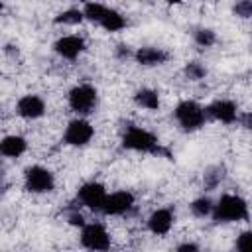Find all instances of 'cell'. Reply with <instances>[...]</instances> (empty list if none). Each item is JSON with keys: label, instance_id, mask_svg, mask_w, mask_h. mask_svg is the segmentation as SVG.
I'll use <instances>...</instances> for the list:
<instances>
[{"label": "cell", "instance_id": "cell-1", "mask_svg": "<svg viewBox=\"0 0 252 252\" xmlns=\"http://www.w3.org/2000/svg\"><path fill=\"white\" fill-rule=\"evenodd\" d=\"M120 146L128 152H136V154H148V156H163V158H171L169 150L161 146L159 138L138 124H126L122 134H120Z\"/></svg>", "mask_w": 252, "mask_h": 252}, {"label": "cell", "instance_id": "cell-2", "mask_svg": "<svg viewBox=\"0 0 252 252\" xmlns=\"http://www.w3.org/2000/svg\"><path fill=\"white\" fill-rule=\"evenodd\" d=\"M81 12H83L85 20L96 24L98 28H102L108 33L122 32L128 26L126 16H122L118 10H114L110 6H104L100 2H87V4L81 6Z\"/></svg>", "mask_w": 252, "mask_h": 252}, {"label": "cell", "instance_id": "cell-3", "mask_svg": "<svg viewBox=\"0 0 252 252\" xmlns=\"http://www.w3.org/2000/svg\"><path fill=\"white\" fill-rule=\"evenodd\" d=\"M211 219L215 222H242V220H248V203L238 193H224L215 201Z\"/></svg>", "mask_w": 252, "mask_h": 252}, {"label": "cell", "instance_id": "cell-4", "mask_svg": "<svg viewBox=\"0 0 252 252\" xmlns=\"http://www.w3.org/2000/svg\"><path fill=\"white\" fill-rule=\"evenodd\" d=\"M173 120L183 132H197L207 124L205 106L199 104L197 100L183 98L173 108Z\"/></svg>", "mask_w": 252, "mask_h": 252}, {"label": "cell", "instance_id": "cell-5", "mask_svg": "<svg viewBox=\"0 0 252 252\" xmlns=\"http://www.w3.org/2000/svg\"><path fill=\"white\" fill-rule=\"evenodd\" d=\"M67 104L71 112H75L79 118H85L93 114L98 106V91L91 83H79L69 89L67 93Z\"/></svg>", "mask_w": 252, "mask_h": 252}, {"label": "cell", "instance_id": "cell-6", "mask_svg": "<svg viewBox=\"0 0 252 252\" xmlns=\"http://www.w3.org/2000/svg\"><path fill=\"white\" fill-rule=\"evenodd\" d=\"M24 189L32 195H45L55 189V173L39 163L28 165L24 169Z\"/></svg>", "mask_w": 252, "mask_h": 252}, {"label": "cell", "instance_id": "cell-7", "mask_svg": "<svg viewBox=\"0 0 252 252\" xmlns=\"http://www.w3.org/2000/svg\"><path fill=\"white\" fill-rule=\"evenodd\" d=\"M79 242L89 252H108L112 246V236L102 222H87L81 228Z\"/></svg>", "mask_w": 252, "mask_h": 252}, {"label": "cell", "instance_id": "cell-8", "mask_svg": "<svg viewBox=\"0 0 252 252\" xmlns=\"http://www.w3.org/2000/svg\"><path fill=\"white\" fill-rule=\"evenodd\" d=\"M134 209H136L134 193L126 191V189H118V191H112L106 195L98 213H102L104 217H128Z\"/></svg>", "mask_w": 252, "mask_h": 252}, {"label": "cell", "instance_id": "cell-9", "mask_svg": "<svg viewBox=\"0 0 252 252\" xmlns=\"http://www.w3.org/2000/svg\"><path fill=\"white\" fill-rule=\"evenodd\" d=\"M94 136V126L87 120V118H73L67 122L65 130H63V144L71 146V148H83L87 144H91Z\"/></svg>", "mask_w": 252, "mask_h": 252}, {"label": "cell", "instance_id": "cell-10", "mask_svg": "<svg viewBox=\"0 0 252 252\" xmlns=\"http://www.w3.org/2000/svg\"><path fill=\"white\" fill-rule=\"evenodd\" d=\"M106 195H108V191H106L104 183L93 179V181H85V183L77 189L75 199H77V203H79L81 207H87V209H91V211H100V207H102Z\"/></svg>", "mask_w": 252, "mask_h": 252}, {"label": "cell", "instance_id": "cell-11", "mask_svg": "<svg viewBox=\"0 0 252 252\" xmlns=\"http://www.w3.org/2000/svg\"><path fill=\"white\" fill-rule=\"evenodd\" d=\"M205 114H207V120H215V122H220V124H234L238 120V106L234 100L230 98H217L213 102H209L205 106Z\"/></svg>", "mask_w": 252, "mask_h": 252}, {"label": "cell", "instance_id": "cell-12", "mask_svg": "<svg viewBox=\"0 0 252 252\" xmlns=\"http://www.w3.org/2000/svg\"><path fill=\"white\" fill-rule=\"evenodd\" d=\"M85 49H87V41L79 33H67L53 41V51L67 61H75Z\"/></svg>", "mask_w": 252, "mask_h": 252}, {"label": "cell", "instance_id": "cell-13", "mask_svg": "<svg viewBox=\"0 0 252 252\" xmlns=\"http://www.w3.org/2000/svg\"><path fill=\"white\" fill-rule=\"evenodd\" d=\"M175 224V211L171 207L154 209L146 219V228L154 236H165Z\"/></svg>", "mask_w": 252, "mask_h": 252}, {"label": "cell", "instance_id": "cell-14", "mask_svg": "<svg viewBox=\"0 0 252 252\" xmlns=\"http://www.w3.org/2000/svg\"><path fill=\"white\" fill-rule=\"evenodd\" d=\"M16 112H18V116H22L24 120H37V118L45 116L47 104H45V100H43L39 94L28 93V94H24V96L18 98V102H16Z\"/></svg>", "mask_w": 252, "mask_h": 252}, {"label": "cell", "instance_id": "cell-15", "mask_svg": "<svg viewBox=\"0 0 252 252\" xmlns=\"http://www.w3.org/2000/svg\"><path fill=\"white\" fill-rule=\"evenodd\" d=\"M169 51L163 49V47H158V45H142L138 49H134V55L132 59L142 65V67H159V65H165L169 61Z\"/></svg>", "mask_w": 252, "mask_h": 252}, {"label": "cell", "instance_id": "cell-16", "mask_svg": "<svg viewBox=\"0 0 252 252\" xmlns=\"http://www.w3.org/2000/svg\"><path fill=\"white\" fill-rule=\"evenodd\" d=\"M28 152V140L20 134H8L0 138V156L8 159H18Z\"/></svg>", "mask_w": 252, "mask_h": 252}, {"label": "cell", "instance_id": "cell-17", "mask_svg": "<svg viewBox=\"0 0 252 252\" xmlns=\"http://www.w3.org/2000/svg\"><path fill=\"white\" fill-rule=\"evenodd\" d=\"M134 104L148 112H156V110H159V104H161L159 93L152 87H142L134 93Z\"/></svg>", "mask_w": 252, "mask_h": 252}, {"label": "cell", "instance_id": "cell-18", "mask_svg": "<svg viewBox=\"0 0 252 252\" xmlns=\"http://www.w3.org/2000/svg\"><path fill=\"white\" fill-rule=\"evenodd\" d=\"M224 177H226V167L222 163H213L203 171V187L207 191H213L224 181Z\"/></svg>", "mask_w": 252, "mask_h": 252}, {"label": "cell", "instance_id": "cell-19", "mask_svg": "<svg viewBox=\"0 0 252 252\" xmlns=\"http://www.w3.org/2000/svg\"><path fill=\"white\" fill-rule=\"evenodd\" d=\"M213 205H215V201L211 197L201 195V197H197V199H193L189 203V211H191V215L195 219H207L213 213Z\"/></svg>", "mask_w": 252, "mask_h": 252}, {"label": "cell", "instance_id": "cell-20", "mask_svg": "<svg viewBox=\"0 0 252 252\" xmlns=\"http://www.w3.org/2000/svg\"><path fill=\"white\" fill-rule=\"evenodd\" d=\"M193 41H195L197 47L209 49V47H213L217 43V33H215V30L201 26V28H195L193 30Z\"/></svg>", "mask_w": 252, "mask_h": 252}, {"label": "cell", "instance_id": "cell-21", "mask_svg": "<svg viewBox=\"0 0 252 252\" xmlns=\"http://www.w3.org/2000/svg\"><path fill=\"white\" fill-rule=\"evenodd\" d=\"M83 20L85 18H83L81 8H67V10L59 12L53 18V24H57V26H79Z\"/></svg>", "mask_w": 252, "mask_h": 252}, {"label": "cell", "instance_id": "cell-22", "mask_svg": "<svg viewBox=\"0 0 252 252\" xmlns=\"http://www.w3.org/2000/svg\"><path fill=\"white\" fill-rule=\"evenodd\" d=\"M207 67L201 63V61H187L185 65H183V75H185V79L187 81H191V83H199V81H203L205 77H207Z\"/></svg>", "mask_w": 252, "mask_h": 252}, {"label": "cell", "instance_id": "cell-23", "mask_svg": "<svg viewBox=\"0 0 252 252\" xmlns=\"http://www.w3.org/2000/svg\"><path fill=\"white\" fill-rule=\"evenodd\" d=\"M65 220L71 224V226H77V228H83L87 224V219L83 215V211H79V207H71L65 211Z\"/></svg>", "mask_w": 252, "mask_h": 252}, {"label": "cell", "instance_id": "cell-24", "mask_svg": "<svg viewBox=\"0 0 252 252\" xmlns=\"http://www.w3.org/2000/svg\"><path fill=\"white\" fill-rule=\"evenodd\" d=\"M234 252H252V232L242 230L234 240Z\"/></svg>", "mask_w": 252, "mask_h": 252}, {"label": "cell", "instance_id": "cell-25", "mask_svg": "<svg viewBox=\"0 0 252 252\" xmlns=\"http://www.w3.org/2000/svg\"><path fill=\"white\" fill-rule=\"evenodd\" d=\"M232 12H234L238 18L248 20V18L252 16V2H250V0H240V2H236V4L232 6Z\"/></svg>", "mask_w": 252, "mask_h": 252}, {"label": "cell", "instance_id": "cell-26", "mask_svg": "<svg viewBox=\"0 0 252 252\" xmlns=\"http://www.w3.org/2000/svg\"><path fill=\"white\" fill-rule=\"evenodd\" d=\"M114 55H116L118 59L126 61V59H130V57L134 55V49H132L130 45H126V43H118L116 49H114Z\"/></svg>", "mask_w": 252, "mask_h": 252}, {"label": "cell", "instance_id": "cell-27", "mask_svg": "<svg viewBox=\"0 0 252 252\" xmlns=\"http://www.w3.org/2000/svg\"><path fill=\"white\" fill-rule=\"evenodd\" d=\"M173 252H201V246L193 240H185V242H179Z\"/></svg>", "mask_w": 252, "mask_h": 252}, {"label": "cell", "instance_id": "cell-28", "mask_svg": "<svg viewBox=\"0 0 252 252\" xmlns=\"http://www.w3.org/2000/svg\"><path fill=\"white\" fill-rule=\"evenodd\" d=\"M2 10H4V4H2V2H0V12H2Z\"/></svg>", "mask_w": 252, "mask_h": 252}, {"label": "cell", "instance_id": "cell-29", "mask_svg": "<svg viewBox=\"0 0 252 252\" xmlns=\"http://www.w3.org/2000/svg\"><path fill=\"white\" fill-rule=\"evenodd\" d=\"M0 175H2V173H0Z\"/></svg>", "mask_w": 252, "mask_h": 252}]
</instances>
